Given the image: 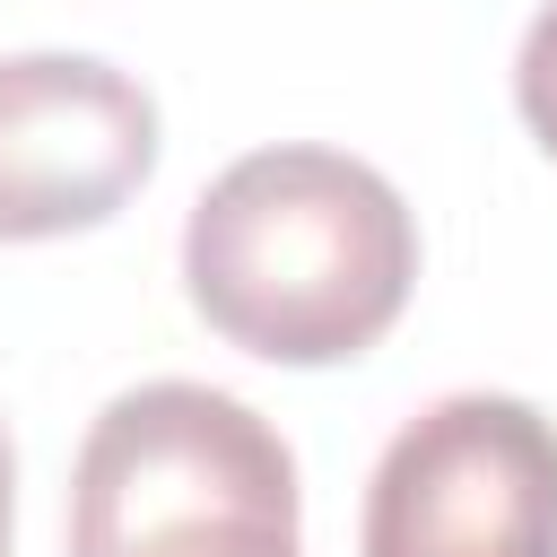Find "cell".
Returning <instances> with one entry per match:
<instances>
[{"label":"cell","mask_w":557,"mask_h":557,"mask_svg":"<svg viewBox=\"0 0 557 557\" xmlns=\"http://www.w3.org/2000/svg\"><path fill=\"white\" fill-rule=\"evenodd\" d=\"M418 287L409 200L348 148L278 139L235 157L183 218L191 313L261 366L366 357Z\"/></svg>","instance_id":"1"},{"label":"cell","mask_w":557,"mask_h":557,"mask_svg":"<svg viewBox=\"0 0 557 557\" xmlns=\"http://www.w3.org/2000/svg\"><path fill=\"white\" fill-rule=\"evenodd\" d=\"M70 557H305L287 435L209 383H131L70 470Z\"/></svg>","instance_id":"2"},{"label":"cell","mask_w":557,"mask_h":557,"mask_svg":"<svg viewBox=\"0 0 557 557\" xmlns=\"http://www.w3.org/2000/svg\"><path fill=\"white\" fill-rule=\"evenodd\" d=\"M357 557H557V418L513 392L426 400L366 479Z\"/></svg>","instance_id":"3"},{"label":"cell","mask_w":557,"mask_h":557,"mask_svg":"<svg viewBox=\"0 0 557 557\" xmlns=\"http://www.w3.org/2000/svg\"><path fill=\"white\" fill-rule=\"evenodd\" d=\"M157 174V96L96 52L0 61V244L104 226Z\"/></svg>","instance_id":"4"},{"label":"cell","mask_w":557,"mask_h":557,"mask_svg":"<svg viewBox=\"0 0 557 557\" xmlns=\"http://www.w3.org/2000/svg\"><path fill=\"white\" fill-rule=\"evenodd\" d=\"M513 104H522L531 139L557 157V0H540V17L522 26V52H513Z\"/></svg>","instance_id":"5"},{"label":"cell","mask_w":557,"mask_h":557,"mask_svg":"<svg viewBox=\"0 0 557 557\" xmlns=\"http://www.w3.org/2000/svg\"><path fill=\"white\" fill-rule=\"evenodd\" d=\"M9 522H17V453H9V426H0V557H9Z\"/></svg>","instance_id":"6"}]
</instances>
